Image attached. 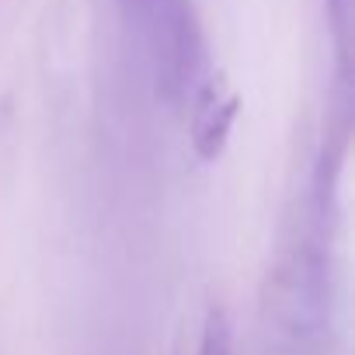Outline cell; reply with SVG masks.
I'll use <instances>...</instances> for the list:
<instances>
[{
    "label": "cell",
    "mask_w": 355,
    "mask_h": 355,
    "mask_svg": "<svg viewBox=\"0 0 355 355\" xmlns=\"http://www.w3.org/2000/svg\"><path fill=\"white\" fill-rule=\"evenodd\" d=\"M199 355H234V345H230V324L220 310L209 313L206 320V331H202V341H199Z\"/></svg>",
    "instance_id": "3957f363"
},
{
    "label": "cell",
    "mask_w": 355,
    "mask_h": 355,
    "mask_svg": "<svg viewBox=\"0 0 355 355\" xmlns=\"http://www.w3.org/2000/svg\"><path fill=\"white\" fill-rule=\"evenodd\" d=\"M237 98L234 94H227V98H209L206 105H202V112H199V119H196V150H199V157L202 160H213V157H220V150H223V143H227V136H230V125H234V119H237Z\"/></svg>",
    "instance_id": "7a4b0ae2"
},
{
    "label": "cell",
    "mask_w": 355,
    "mask_h": 355,
    "mask_svg": "<svg viewBox=\"0 0 355 355\" xmlns=\"http://www.w3.org/2000/svg\"><path fill=\"white\" fill-rule=\"evenodd\" d=\"M119 18L157 94L196 98L206 87V39L192 0H115Z\"/></svg>",
    "instance_id": "6da1fadb"
}]
</instances>
